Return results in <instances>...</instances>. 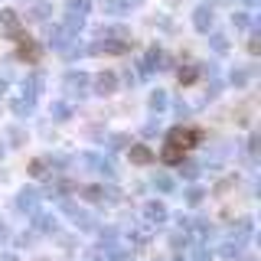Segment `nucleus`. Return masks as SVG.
<instances>
[{
    "label": "nucleus",
    "mask_w": 261,
    "mask_h": 261,
    "mask_svg": "<svg viewBox=\"0 0 261 261\" xmlns=\"http://www.w3.org/2000/svg\"><path fill=\"white\" fill-rule=\"evenodd\" d=\"M167 141H170V144H176V147H183V150H190L193 144H199V141H202V134H199L196 127H173Z\"/></svg>",
    "instance_id": "1"
},
{
    "label": "nucleus",
    "mask_w": 261,
    "mask_h": 261,
    "mask_svg": "<svg viewBox=\"0 0 261 261\" xmlns=\"http://www.w3.org/2000/svg\"><path fill=\"white\" fill-rule=\"evenodd\" d=\"M16 56H20L23 62H36V59H39V46L33 43V39H20V46H16Z\"/></svg>",
    "instance_id": "2"
},
{
    "label": "nucleus",
    "mask_w": 261,
    "mask_h": 261,
    "mask_svg": "<svg viewBox=\"0 0 261 261\" xmlns=\"http://www.w3.org/2000/svg\"><path fill=\"white\" fill-rule=\"evenodd\" d=\"M127 157H130V163L144 167V163H150V160H153V153H150V147H144V144H134V147L127 150Z\"/></svg>",
    "instance_id": "3"
},
{
    "label": "nucleus",
    "mask_w": 261,
    "mask_h": 261,
    "mask_svg": "<svg viewBox=\"0 0 261 261\" xmlns=\"http://www.w3.org/2000/svg\"><path fill=\"white\" fill-rule=\"evenodd\" d=\"M0 23H4V30L10 33V36L20 39V16H16L13 10H0Z\"/></svg>",
    "instance_id": "4"
},
{
    "label": "nucleus",
    "mask_w": 261,
    "mask_h": 261,
    "mask_svg": "<svg viewBox=\"0 0 261 261\" xmlns=\"http://www.w3.org/2000/svg\"><path fill=\"white\" fill-rule=\"evenodd\" d=\"M160 157H163V163H183L186 150H183V147H176V144H170V141H167V147H163V153H160Z\"/></svg>",
    "instance_id": "5"
},
{
    "label": "nucleus",
    "mask_w": 261,
    "mask_h": 261,
    "mask_svg": "<svg viewBox=\"0 0 261 261\" xmlns=\"http://www.w3.org/2000/svg\"><path fill=\"white\" fill-rule=\"evenodd\" d=\"M114 85H118V82H114V75H111V72H101V75H98V82H95V88H98L101 95L114 92Z\"/></svg>",
    "instance_id": "6"
},
{
    "label": "nucleus",
    "mask_w": 261,
    "mask_h": 261,
    "mask_svg": "<svg viewBox=\"0 0 261 261\" xmlns=\"http://www.w3.org/2000/svg\"><path fill=\"white\" fill-rule=\"evenodd\" d=\"M196 82V65H179V85H193Z\"/></svg>",
    "instance_id": "7"
},
{
    "label": "nucleus",
    "mask_w": 261,
    "mask_h": 261,
    "mask_svg": "<svg viewBox=\"0 0 261 261\" xmlns=\"http://www.w3.org/2000/svg\"><path fill=\"white\" fill-rule=\"evenodd\" d=\"M209 23H212V16H209L206 7H202V10H196V30H209Z\"/></svg>",
    "instance_id": "8"
},
{
    "label": "nucleus",
    "mask_w": 261,
    "mask_h": 261,
    "mask_svg": "<svg viewBox=\"0 0 261 261\" xmlns=\"http://www.w3.org/2000/svg\"><path fill=\"white\" fill-rule=\"evenodd\" d=\"M163 101H167V95H163V92H157V95L150 98V105H153V108H157V111L163 108Z\"/></svg>",
    "instance_id": "9"
},
{
    "label": "nucleus",
    "mask_w": 261,
    "mask_h": 261,
    "mask_svg": "<svg viewBox=\"0 0 261 261\" xmlns=\"http://www.w3.org/2000/svg\"><path fill=\"white\" fill-rule=\"evenodd\" d=\"M43 170H46V163H43V160H33V167H30V173H33V176H39Z\"/></svg>",
    "instance_id": "10"
},
{
    "label": "nucleus",
    "mask_w": 261,
    "mask_h": 261,
    "mask_svg": "<svg viewBox=\"0 0 261 261\" xmlns=\"http://www.w3.org/2000/svg\"><path fill=\"white\" fill-rule=\"evenodd\" d=\"M150 209V219H163V206H147Z\"/></svg>",
    "instance_id": "11"
}]
</instances>
